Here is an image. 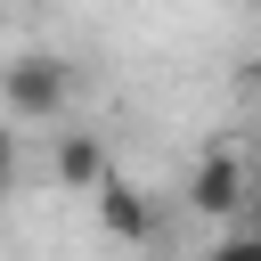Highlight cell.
Segmentation results:
<instances>
[{"mask_svg":"<svg viewBox=\"0 0 261 261\" xmlns=\"http://www.w3.org/2000/svg\"><path fill=\"white\" fill-rule=\"evenodd\" d=\"M204 261H261V212H253V220H245L237 237H220V245H212Z\"/></svg>","mask_w":261,"mask_h":261,"instance_id":"5b68a950","label":"cell"},{"mask_svg":"<svg viewBox=\"0 0 261 261\" xmlns=\"http://www.w3.org/2000/svg\"><path fill=\"white\" fill-rule=\"evenodd\" d=\"M106 171H114V163H106V147H98L90 130H65V139H57V179H65V188H98Z\"/></svg>","mask_w":261,"mask_h":261,"instance_id":"277c9868","label":"cell"},{"mask_svg":"<svg viewBox=\"0 0 261 261\" xmlns=\"http://www.w3.org/2000/svg\"><path fill=\"white\" fill-rule=\"evenodd\" d=\"M90 196H98V220H106V237H130V245H147V237H155V204H147V196H139L122 171H106Z\"/></svg>","mask_w":261,"mask_h":261,"instance_id":"3957f363","label":"cell"},{"mask_svg":"<svg viewBox=\"0 0 261 261\" xmlns=\"http://www.w3.org/2000/svg\"><path fill=\"white\" fill-rule=\"evenodd\" d=\"M16 179V130H0V188Z\"/></svg>","mask_w":261,"mask_h":261,"instance_id":"8992f818","label":"cell"},{"mask_svg":"<svg viewBox=\"0 0 261 261\" xmlns=\"http://www.w3.org/2000/svg\"><path fill=\"white\" fill-rule=\"evenodd\" d=\"M253 106H261V65H253Z\"/></svg>","mask_w":261,"mask_h":261,"instance_id":"52a82bcc","label":"cell"},{"mask_svg":"<svg viewBox=\"0 0 261 261\" xmlns=\"http://www.w3.org/2000/svg\"><path fill=\"white\" fill-rule=\"evenodd\" d=\"M65 98H73V65H65V57L24 49V57H8V65H0V106H8L16 122H57V114H65Z\"/></svg>","mask_w":261,"mask_h":261,"instance_id":"6da1fadb","label":"cell"},{"mask_svg":"<svg viewBox=\"0 0 261 261\" xmlns=\"http://www.w3.org/2000/svg\"><path fill=\"white\" fill-rule=\"evenodd\" d=\"M188 204H196L204 220H237V212L253 204V163H245L237 147H204L196 171H188Z\"/></svg>","mask_w":261,"mask_h":261,"instance_id":"7a4b0ae2","label":"cell"}]
</instances>
